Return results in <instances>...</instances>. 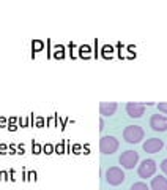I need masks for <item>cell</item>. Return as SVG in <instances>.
Instances as JSON below:
<instances>
[{
	"label": "cell",
	"mask_w": 167,
	"mask_h": 190,
	"mask_svg": "<svg viewBox=\"0 0 167 190\" xmlns=\"http://www.w3.org/2000/svg\"><path fill=\"white\" fill-rule=\"evenodd\" d=\"M150 190H167V178H162V176L153 178Z\"/></svg>",
	"instance_id": "9c48e42d"
},
{
	"label": "cell",
	"mask_w": 167,
	"mask_h": 190,
	"mask_svg": "<svg viewBox=\"0 0 167 190\" xmlns=\"http://www.w3.org/2000/svg\"><path fill=\"white\" fill-rule=\"evenodd\" d=\"M8 154V146L5 142H0V155H7Z\"/></svg>",
	"instance_id": "603a6c76"
},
{
	"label": "cell",
	"mask_w": 167,
	"mask_h": 190,
	"mask_svg": "<svg viewBox=\"0 0 167 190\" xmlns=\"http://www.w3.org/2000/svg\"><path fill=\"white\" fill-rule=\"evenodd\" d=\"M129 190H150V187L147 184H144V182H134Z\"/></svg>",
	"instance_id": "e0dca14e"
},
{
	"label": "cell",
	"mask_w": 167,
	"mask_h": 190,
	"mask_svg": "<svg viewBox=\"0 0 167 190\" xmlns=\"http://www.w3.org/2000/svg\"><path fill=\"white\" fill-rule=\"evenodd\" d=\"M162 146H164L162 139H159V138H150V139H147L144 142V146H142V148H144V151L148 152V154H156V152H159L162 149Z\"/></svg>",
	"instance_id": "52a82bcc"
},
{
	"label": "cell",
	"mask_w": 167,
	"mask_h": 190,
	"mask_svg": "<svg viewBox=\"0 0 167 190\" xmlns=\"http://www.w3.org/2000/svg\"><path fill=\"white\" fill-rule=\"evenodd\" d=\"M82 151H84V154H90V146H88V144H84Z\"/></svg>",
	"instance_id": "e575fe53"
},
{
	"label": "cell",
	"mask_w": 167,
	"mask_h": 190,
	"mask_svg": "<svg viewBox=\"0 0 167 190\" xmlns=\"http://www.w3.org/2000/svg\"><path fill=\"white\" fill-rule=\"evenodd\" d=\"M100 149L106 155H110V154L117 152V149H118V139L115 136H110V135L103 136L101 141H100Z\"/></svg>",
	"instance_id": "3957f363"
},
{
	"label": "cell",
	"mask_w": 167,
	"mask_h": 190,
	"mask_svg": "<svg viewBox=\"0 0 167 190\" xmlns=\"http://www.w3.org/2000/svg\"><path fill=\"white\" fill-rule=\"evenodd\" d=\"M125 179H126V176H125L123 170L118 168V166H112V168H109L106 171V181L110 185H120L125 182Z\"/></svg>",
	"instance_id": "7a4b0ae2"
},
{
	"label": "cell",
	"mask_w": 167,
	"mask_h": 190,
	"mask_svg": "<svg viewBox=\"0 0 167 190\" xmlns=\"http://www.w3.org/2000/svg\"><path fill=\"white\" fill-rule=\"evenodd\" d=\"M36 179H38V178H36V171H35V170H33V171H29V181H33V182H35Z\"/></svg>",
	"instance_id": "f1b7e54d"
},
{
	"label": "cell",
	"mask_w": 167,
	"mask_h": 190,
	"mask_svg": "<svg viewBox=\"0 0 167 190\" xmlns=\"http://www.w3.org/2000/svg\"><path fill=\"white\" fill-rule=\"evenodd\" d=\"M100 130H104V121L100 119Z\"/></svg>",
	"instance_id": "74e56055"
},
{
	"label": "cell",
	"mask_w": 167,
	"mask_h": 190,
	"mask_svg": "<svg viewBox=\"0 0 167 190\" xmlns=\"http://www.w3.org/2000/svg\"><path fill=\"white\" fill-rule=\"evenodd\" d=\"M123 138L129 144H136L140 139H144V128L140 125H128L123 130Z\"/></svg>",
	"instance_id": "6da1fadb"
},
{
	"label": "cell",
	"mask_w": 167,
	"mask_h": 190,
	"mask_svg": "<svg viewBox=\"0 0 167 190\" xmlns=\"http://www.w3.org/2000/svg\"><path fill=\"white\" fill-rule=\"evenodd\" d=\"M43 152H44L46 155H51V154H54V146L51 144V142H46V144L43 146Z\"/></svg>",
	"instance_id": "d6986e66"
},
{
	"label": "cell",
	"mask_w": 167,
	"mask_h": 190,
	"mask_svg": "<svg viewBox=\"0 0 167 190\" xmlns=\"http://www.w3.org/2000/svg\"><path fill=\"white\" fill-rule=\"evenodd\" d=\"M68 48L71 49V57H73V59H74V57H77V56H76V52H74V51L77 49L76 44H74V43H69V44H68Z\"/></svg>",
	"instance_id": "cb8c5ba5"
},
{
	"label": "cell",
	"mask_w": 167,
	"mask_h": 190,
	"mask_svg": "<svg viewBox=\"0 0 167 190\" xmlns=\"http://www.w3.org/2000/svg\"><path fill=\"white\" fill-rule=\"evenodd\" d=\"M57 122H58V114H52L49 119H46V124L49 125V127H57Z\"/></svg>",
	"instance_id": "9a60e30c"
},
{
	"label": "cell",
	"mask_w": 167,
	"mask_h": 190,
	"mask_svg": "<svg viewBox=\"0 0 167 190\" xmlns=\"http://www.w3.org/2000/svg\"><path fill=\"white\" fill-rule=\"evenodd\" d=\"M90 51H91V48L84 44V46H79V56L84 57V59H88L90 57Z\"/></svg>",
	"instance_id": "5bb4252c"
},
{
	"label": "cell",
	"mask_w": 167,
	"mask_h": 190,
	"mask_svg": "<svg viewBox=\"0 0 167 190\" xmlns=\"http://www.w3.org/2000/svg\"><path fill=\"white\" fill-rule=\"evenodd\" d=\"M43 48H44V41H41V40H33L32 41V49H33V57H35V52H38V51H43Z\"/></svg>",
	"instance_id": "8fae6325"
},
{
	"label": "cell",
	"mask_w": 167,
	"mask_h": 190,
	"mask_svg": "<svg viewBox=\"0 0 167 190\" xmlns=\"http://www.w3.org/2000/svg\"><path fill=\"white\" fill-rule=\"evenodd\" d=\"M8 130H10V132H16V130H17V125H10V124H8Z\"/></svg>",
	"instance_id": "8d00e7d4"
},
{
	"label": "cell",
	"mask_w": 167,
	"mask_h": 190,
	"mask_svg": "<svg viewBox=\"0 0 167 190\" xmlns=\"http://www.w3.org/2000/svg\"><path fill=\"white\" fill-rule=\"evenodd\" d=\"M16 154H19V155L26 154V148H24V144H17L16 146Z\"/></svg>",
	"instance_id": "d4e9b609"
},
{
	"label": "cell",
	"mask_w": 167,
	"mask_h": 190,
	"mask_svg": "<svg viewBox=\"0 0 167 190\" xmlns=\"http://www.w3.org/2000/svg\"><path fill=\"white\" fill-rule=\"evenodd\" d=\"M8 151H10L8 154H11V155L16 154V144H10V146H8Z\"/></svg>",
	"instance_id": "1f68e13d"
},
{
	"label": "cell",
	"mask_w": 167,
	"mask_h": 190,
	"mask_svg": "<svg viewBox=\"0 0 167 190\" xmlns=\"http://www.w3.org/2000/svg\"><path fill=\"white\" fill-rule=\"evenodd\" d=\"M101 51H103V57L109 59V57H112V54H114V48L109 46V44H106V46H103Z\"/></svg>",
	"instance_id": "2e32d148"
},
{
	"label": "cell",
	"mask_w": 167,
	"mask_h": 190,
	"mask_svg": "<svg viewBox=\"0 0 167 190\" xmlns=\"http://www.w3.org/2000/svg\"><path fill=\"white\" fill-rule=\"evenodd\" d=\"M8 174H10V181H16V178H14V176H16V171H14V170H10Z\"/></svg>",
	"instance_id": "836d02e7"
},
{
	"label": "cell",
	"mask_w": 167,
	"mask_h": 190,
	"mask_svg": "<svg viewBox=\"0 0 167 190\" xmlns=\"http://www.w3.org/2000/svg\"><path fill=\"white\" fill-rule=\"evenodd\" d=\"M71 151H73V154H76V155L82 154V144H74L73 148H71Z\"/></svg>",
	"instance_id": "7402d4cb"
},
{
	"label": "cell",
	"mask_w": 167,
	"mask_h": 190,
	"mask_svg": "<svg viewBox=\"0 0 167 190\" xmlns=\"http://www.w3.org/2000/svg\"><path fill=\"white\" fill-rule=\"evenodd\" d=\"M145 111V103H128L126 105V112L129 117H142V114H144Z\"/></svg>",
	"instance_id": "ba28073f"
},
{
	"label": "cell",
	"mask_w": 167,
	"mask_h": 190,
	"mask_svg": "<svg viewBox=\"0 0 167 190\" xmlns=\"http://www.w3.org/2000/svg\"><path fill=\"white\" fill-rule=\"evenodd\" d=\"M117 108H118L117 103H101L100 105V112L103 116H114Z\"/></svg>",
	"instance_id": "30bf717a"
},
{
	"label": "cell",
	"mask_w": 167,
	"mask_h": 190,
	"mask_svg": "<svg viewBox=\"0 0 167 190\" xmlns=\"http://www.w3.org/2000/svg\"><path fill=\"white\" fill-rule=\"evenodd\" d=\"M44 125H46V121H44V117L38 116V117L35 119V127H38V128H43Z\"/></svg>",
	"instance_id": "ffe728a7"
},
{
	"label": "cell",
	"mask_w": 167,
	"mask_h": 190,
	"mask_svg": "<svg viewBox=\"0 0 167 190\" xmlns=\"http://www.w3.org/2000/svg\"><path fill=\"white\" fill-rule=\"evenodd\" d=\"M7 125H8V119L2 116L0 117V127H7Z\"/></svg>",
	"instance_id": "4dcf8cb0"
},
{
	"label": "cell",
	"mask_w": 167,
	"mask_h": 190,
	"mask_svg": "<svg viewBox=\"0 0 167 190\" xmlns=\"http://www.w3.org/2000/svg\"><path fill=\"white\" fill-rule=\"evenodd\" d=\"M150 127L155 132H165L167 130V116L153 114L151 119H150Z\"/></svg>",
	"instance_id": "8992f818"
},
{
	"label": "cell",
	"mask_w": 167,
	"mask_h": 190,
	"mask_svg": "<svg viewBox=\"0 0 167 190\" xmlns=\"http://www.w3.org/2000/svg\"><path fill=\"white\" fill-rule=\"evenodd\" d=\"M58 121H60V128H62V130H65L66 122L69 121V119H68V117H58Z\"/></svg>",
	"instance_id": "484cf974"
},
{
	"label": "cell",
	"mask_w": 167,
	"mask_h": 190,
	"mask_svg": "<svg viewBox=\"0 0 167 190\" xmlns=\"http://www.w3.org/2000/svg\"><path fill=\"white\" fill-rule=\"evenodd\" d=\"M52 56H54L55 59H63V57H65V48H63L62 44L55 46L54 51H52Z\"/></svg>",
	"instance_id": "7c38bea8"
},
{
	"label": "cell",
	"mask_w": 167,
	"mask_h": 190,
	"mask_svg": "<svg viewBox=\"0 0 167 190\" xmlns=\"http://www.w3.org/2000/svg\"><path fill=\"white\" fill-rule=\"evenodd\" d=\"M65 144H66V139L60 141L57 146H54V154H58V155H62V154H66V148H65Z\"/></svg>",
	"instance_id": "4fadbf2b"
},
{
	"label": "cell",
	"mask_w": 167,
	"mask_h": 190,
	"mask_svg": "<svg viewBox=\"0 0 167 190\" xmlns=\"http://www.w3.org/2000/svg\"><path fill=\"white\" fill-rule=\"evenodd\" d=\"M158 109L162 111L164 114H167V103H159V105H158Z\"/></svg>",
	"instance_id": "f546056e"
},
{
	"label": "cell",
	"mask_w": 167,
	"mask_h": 190,
	"mask_svg": "<svg viewBox=\"0 0 167 190\" xmlns=\"http://www.w3.org/2000/svg\"><path fill=\"white\" fill-rule=\"evenodd\" d=\"M118 162H120V165L123 166V168L132 170L134 165H137V162H139V152H136V151H125L120 155Z\"/></svg>",
	"instance_id": "5b68a950"
},
{
	"label": "cell",
	"mask_w": 167,
	"mask_h": 190,
	"mask_svg": "<svg viewBox=\"0 0 167 190\" xmlns=\"http://www.w3.org/2000/svg\"><path fill=\"white\" fill-rule=\"evenodd\" d=\"M19 124H21V127H29L30 125V119H27V117H19Z\"/></svg>",
	"instance_id": "44dd1931"
},
{
	"label": "cell",
	"mask_w": 167,
	"mask_h": 190,
	"mask_svg": "<svg viewBox=\"0 0 167 190\" xmlns=\"http://www.w3.org/2000/svg\"><path fill=\"white\" fill-rule=\"evenodd\" d=\"M8 171H5V170H2L0 171V181H8Z\"/></svg>",
	"instance_id": "83f0119b"
},
{
	"label": "cell",
	"mask_w": 167,
	"mask_h": 190,
	"mask_svg": "<svg viewBox=\"0 0 167 190\" xmlns=\"http://www.w3.org/2000/svg\"><path fill=\"white\" fill-rule=\"evenodd\" d=\"M155 171H156V162L151 160V158H145L144 162L139 165V170H137L139 178H142V179L151 178L155 174Z\"/></svg>",
	"instance_id": "277c9868"
},
{
	"label": "cell",
	"mask_w": 167,
	"mask_h": 190,
	"mask_svg": "<svg viewBox=\"0 0 167 190\" xmlns=\"http://www.w3.org/2000/svg\"><path fill=\"white\" fill-rule=\"evenodd\" d=\"M95 57H98V40H95Z\"/></svg>",
	"instance_id": "d590c367"
},
{
	"label": "cell",
	"mask_w": 167,
	"mask_h": 190,
	"mask_svg": "<svg viewBox=\"0 0 167 190\" xmlns=\"http://www.w3.org/2000/svg\"><path fill=\"white\" fill-rule=\"evenodd\" d=\"M32 152H33L35 155L41 154V152H43V146L39 144V142H36V141H32Z\"/></svg>",
	"instance_id": "ac0fdd59"
},
{
	"label": "cell",
	"mask_w": 167,
	"mask_h": 190,
	"mask_svg": "<svg viewBox=\"0 0 167 190\" xmlns=\"http://www.w3.org/2000/svg\"><path fill=\"white\" fill-rule=\"evenodd\" d=\"M17 121H19L17 117H10V119H8V124H10V125H16Z\"/></svg>",
	"instance_id": "d6a6232c"
},
{
	"label": "cell",
	"mask_w": 167,
	"mask_h": 190,
	"mask_svg": "<svg viewBox=\"0 0 167 190\" xmlns=\"http://www.w3.org/2000/svg\"><path fill=\"white\" fill-rule=\"evenodd\" d=\"M161 170H162V173L167 176V158H164V160L161 162Z\"/></svg>",
	"instance_id": "4316f807"
}]
</instances>
